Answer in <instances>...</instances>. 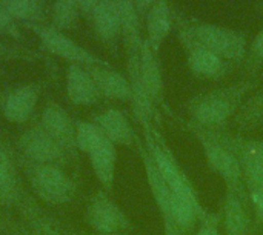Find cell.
Segmentation results:
<instances>
[{"mask_svg": "<svg viewBox=\"0 0 263 235\" xmlns=\"http://www.w3.org/2000/svg\"><path fill=\"white\" fill-rule=\"evenodd\" d=\"M6 52H9V51H8L5 46H2V45H0V54H6Z\"/></svg>", "mask_w": 263, "mask_h": 235, "instance_id": "obj_30", "label": "cell"}, {"mask_svg": "<svg viewBox=\"0 0 263 235\" xmlns=\"http://www.w3.org/2000/svg\"><path fill=\"white\" fill-rule=\"evenodd\" d=\"M5 9L17 22L37 23L42 20L43 6L42 0H0Z\"/></svg>", "mask_w": 263, "mask_h": 235, "instance_id": "obj_22", "label": "cell"}, {"mask_svg": "<svg viewBox=\"0 0 263 235\" xmlns=\"http://www.w3.org/2000/svg\"><path fill=\"white\" fill-rule=\"evenodd\" d=\"M188 129L199 140L203 148L205 159L213 172L220 175L228 189L243 188V175L237 155L225 142L223 131H210L193 123H188Z\"/></svg>", "mask_w": 263, "mask_h": 235, "instance_id": "obj_2", "label": "cell"}, {"mask_svg": "<svg viewBox=\"0 0 263 235\" xmlns=\"http://www.w3.org/2000/svg\"><path fill=\"white\" fill-rule=\"evenodd\" d=\"M250 197L257 209V212L263 216V183H260L257 188H254L253 191H250Z\"/></svg>", "mask_w": 263, "mask_h": 235, "instance_id": "obj_27", "label": "cell"}, {"mask_svg": "<svg viewBox=\"0 0 263 235\" xmlns=\"http://www.w3.org/2000/svg\"><path fill=\"white\" fill-rule=\"evenodd\" d=\"M77 2H79V5H80L82 12H83V14H88V15H91L92 9H94L96 5L99 3V0H77Z\"/></svg>", "mask_w": 263, "mask_h": 235, "instance_id": "obj_29", "label": "cell"}, {"mask_svg": "<svg viewBox=\"0 0 263 235\" xmlns=\"http://www.w3.org/2000/svg\"><path fill=\"white\" fill-rule=\"evenodd\" d=\"M86 68L96 82L100 97L119 102H131L133 89L128 77L112 69L109 65H94Z\"/></svg>", "mask_w": 263, "mask_h": 235, "instance_id": "obj_13", "label": "cell"}, {"mask_svg": "<svg viewBox=\"0 0 263 235\" xmlns=\"http://www.w3.org/2000/svg\"><path fill=\"white\" fill-rule=\"evenodd\" d=\"M52 25L59 31L76 26L82 9L77 0H54L52 3Z\"/></svg>", "mask_w": 263, "mask_h": 235, "instance_id": "obj_23", "label": "cell"}, {"mask_svg": "<svg viewBox=\"0 0 263 235\" xmlns=\"http://www.w3.org/2000/svg\"><path fill=\"white\" fill-rule=\"evenodd\" d=\"M26 175L35 195L46 205H68L76 197V185L72 179L59 165L29 163Z\"/></svg>", "mask_w": 263, "mask_h": 235, "instance_id": "obj_5", "label": "cell"}, {"mask_svg": "<svg viewBox=\"0 0 263 235\" xmlns=\"http://www.w3.org/2000/svg\"><path fill=\"white\" fill-rule=\"evenodd\" d=\"M223 225L227 235H248L250 214L245 205L243 188L228 189L223 205Z\"/></svg>", "mask_w": 263, "mask_h": 235, "instance_id": "obj_19", "label": "cell"}, {"mask_svg": "<svg viewBox=\"0 0 263 235\" xmlns=\"http://www.w3.org/2000/svg\"><path fill=\"white\" fill-rule=\"evenodd\" d=\"M188 29L191 35L205 48L225 58L230 63H242L247 57L248 35L245 31L234 28L206 23L191 22L188 18Z\"/></svg>", "mask_w": 263, "mask_h": 235, "instance_id": "obj_3", "label": "cell"}, {"mask_svg": "<svg viewBox=\"0 0 263 235\" xmlns=\"http://www.w3.org/2000/svg\"><path fill=\"white\" fill-rule=\"evenodd\" d=\"M236 125L242 129L257 128L263 125V88L256 94L250 95L247 102L242 103L239 112L236 114Z\"/></svg>", "mask_w": 263, "mask_h": 235, "instance_id": "obj_21", "label": "cell"}, {"mask_svg": "<svg viewBox=\"0 0 263 235\" xmlns=\"http://www.w3.org/2000/svg\"><path fill=\"white\" fill-rule=\"evenodd\" d=\"M153 2H154V0H133V3H134V6H136V11H137L139 17H140L142 20L145 18V15H146L149 6L153 5Z\"/></svg>", "mask_w": 263, "mask_h": 235, "instance_id": "obj_28", "label": "cell"}, {"mask_svg": "<svg viewBox=\"0 0 263 235\" xmlns=\"http://www.w3.org/2000/svg\"><path fill=\"white\" fill-rule=\"evenodd\" d=\"M225 142L239 159L243 183L247 185L248 191H253L263 183V140H245L231 137L225 132Z\"/></svg>", "mask_w": 263, "mask_h": 235, "instance_id": "obj_8", "label": "cell"}, {"mask_svg": "<svg viewBox=\"0 0 263 235\" xmlns=\"http://www.w3.org/2000/svg\"><path fill=\"white\" fill-rule=\"evenodd\" d=\"M20 149L29 163L35 165H57L69 155L48 132L39 125L28 129L20 139Z\"/></svg>", "mask_w": 263, "mask_h": 235, "instance_id": "obj_9", "label": "cell"}, {"mask_svg": "<svg viewBox=\"0 0 263 235\" xmlns=\"http://www.w3.org/2000/svg\"><path fill=\"white\" fill-rule=\"evenodd\" d=\"M18 191V174L15 160L9 148L0 143V205H9L15 200Z\"/></svg>", "mask_w": 263, "mask_h": 235, "instance_id": "obj_20", "label": "cell"}, {"mask_svg": "<svg viewBox=\"0 0 263 235\" xmlns=\"http://www.w3.org/2000/svg\"><path fill=\"white\" fill-rule=\"evenodd\" d=\"M66 94L72 105L77 106H91L96 105L100 99V92L96 86L94 79L83 65L71 63L66 69L65 77Z\"/></svg>", "mask_w": 263, "mask_h": 235, "instance_id": "obj_12", "label": "cell"}, {"mask_svg": "<svg viewBox=\"0 0 263 235\" xmlns=\"http://www.w3.org/2000/svg\"><path fill=\"white\" fill-rule=\"evenodd\" d=\"M96 235H126V234H96Z\"/></svg>", "mask_w": 263, "mask_h": 235, "instance_id": "obj_31", "label": "cell"}, {"mask_svg": "<svg viewBox=\"0 0 263 235\" xmlns=\"http://www.w3.org/2000/svg\"><path fill=\"white\" fill-rule=\"evenodd\" d=\"M250 55L256 63H263V28L257 32L250 46Z\"/></svg>", "mask_w": 263, "mask_h": 235, "instance_id": "obj_26", "label": "cell"}, {"mask_svg": "<svg viewBox=\"0 0 263 235\" xmlns=\"http://www.w3.org/2000/svg\"><path fill=\"white\" fill-rule=\"evenodd\" d=\"M94 123L116 146H131L136 140L134 129L128 117L116 108L106 109L94 117Z\"/></svg>", "mask_w": 263, "mask_h": 235, "instance_id": "obj_18", "label": "cell"}, {"mask_svg": "<svg viewBox=\"0 0 263 235\" xmlns=\"http://www.w3.org/2000/svg\"><path fill=\"white\" fill-rule=\"evenodd\" d=\"M39 102V88L34 85H23L5 97L2 103V112L3 117L9 123L22 125L28 122L37 106Z\"/></svg>", "mask_w": 263, "mask_h": 235, "instance_id": "obj_14", "label": "cell"}, {"mask_svg": "<svg viewBox=\"0 0 263 235\" xmlns=\"http://www.w3.org/2000/svg\"><path fill=\"white\" fill-rule=\"evenodd\" d=\"M39 126L48 132L69 155L76 152V122L60 105H46L42 111Z\"/></svg>", "mask_w": 263, "mask_h": 235, "instance_id": "obj_10", "label": "cell"}, {"mask_svg": "<svg viewBox=\"0 0 263 235\" xmlns=\"http://www.w3.org/2000/svg\"><path fill=\"white\" fill-rule=\"evenodd\" d=\"M92 172L99 183L106 189L111 191L116 177V165H117V149L116 145L111 143L106 135L99 140L88 152H86Z\"/></svg>", "mask_w": 263, "mask_h": 235, "instance_id": "obj_16", "label": "cell"}, {"mask_svg": "<svg viewBox=\"0 0 263 235\" xmlns=\"http://www.w3.org/2000/svg\"><path fill=\"white\" fill-rule=\"evenodd\" d=\"M173 20L177 28V35L186 52V63L190 71L206 80H222L233 69V63L219 57L203 45H200L188 29V17L173 11Z\"/></svg>", "mask_w": 263, "mask_h": 235, "instance_id": "obj_4", "label": "cell"}, {"mask_svg": "<svg viewBox=\"0 0 263 235\" xmlns=\"http://www.w3.org/2000/svg\"><path fill=\"white\" fill-rule=\"evenodd\" d=\"M157 55L145 38L140 49V82L154 106L163 100V75Z\"/></svg>", "mask_w": 263, "mask_h": 235, "instance_id": "obj_17", "label": "cell"}, {"mask_svg": "<svg viewBox=\"0 0 263 235\" xmlns=\"http://www.w3.org/2000/svg\"><path fill=\"white\" fill-rule=\"evenodd\" d=\"M0 35L6 37H20V29L17 22L11 17V14L5 9V6L0 2Z\"/></svg>", "mask_w": 263, "mask_h": 235, "instance_id": "obj_24", "label": "cell"}, {"mask_svg": "<svg viewBox=\"0 0 263 235\" xmlns=\"http://www.w3.org/2000/svg\"><path fill=\"white\" fill-rule=\"evenodd\" d=\"M202 226L200 229L196 232L194 235H219V231H217V225H219V220L216 216H211L208 214L202 222Z\"/></svg>", "mask_w": 263, "mask_h": 235, "instance_id": "obj_25", "label": "cell"}, {"mask_svg": "<svg viewBox=\"0 0 263 235\" xmlns=\"http://www.w3.org/2000/svg\"><path fill=\"white\" fill-rule=\"evenodd\" d=\"M85 220L97 234H125L131 229L128 216L106 192H97L89 200Z\"/></svg>", "mask_w": 263, "mask_h": 235, "instance_id": "obj_7", "label": "cell"}, {"mask_svg": "<svg viewBox=\"0 0 263 235\" xmlns=\"http://www.w3.org/2000/svg\"><path fill=\"white\" fill-rule=\"evenodd\" d=\"M254 86L256 80H243L196 95L186 105L190 123L210 131H223Z\"/></svg>", "mask_w": 263, "mask_h": 235, "instance_id": "obj_1", "label": "cell"}, {"mask_svg": "<svg viewBox=\"0 0 263 235\" xmlns=\"http://www.w3.org/2000/svg\"><path fill=\"white\" fill-rule=\"evenodd\" d=\"M32 29L37 34L43 48L55 57H60L63 60H68L76 65H83V66L108 65L100 57L94 55L92 52H89L88 49L80 46L77 42H74L72 38H69L62 31L55 29L54 26L34 25Z\"/></svg>", "mask_w": 263, "mask_h": 235, "instance_id": "obj_6", "label": "cell"}, {"mask_svg": "<svg viewBox=\"0 0 263 235\" xmlns=\"http://www.w3.org/2000/svg\"><path fill=\"white\" fill-rule=\"evenodd\" d=\"M173 26L174 20L170 0H154L145 15L146 42L149 43L154 52L159 54L160 46L170 35Z\"/></svg>", "mask_w": 263, "mask_h": 235, "instance_id": "obj_15", "label": "cell"}, {"mask_svg": "<svg viewBox=\"0 0 263 235\" xmlns=\"http://www.w3.org/2000/svg\"><path fill=\"white\" fill-rule=\"evenodd\" d=\"M92 26L97 37L112 52H117V45L122 37L119 0H99L91 12Z\"/></svg>", "mask_w": 263, "mask_h": 235, "instance_id": "obj_11", "label": "cell"}]
</instances>
